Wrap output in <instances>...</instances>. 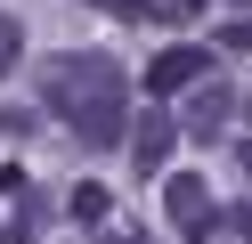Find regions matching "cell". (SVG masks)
Segmentation results:
<instances>
[{
  "label": "cell",
  "instance_id": "cell-1",
  "mask_svg": "<svg viewBox=\"0 0 252 244\" xmlns=\"http://www.w3.org/2000/svg\"><path fill=\"white\" fill-rule=\"evenodd\" d=\"M33 90H41V106H49L82 146L130 139V81H122V65L106 57V49H65V57H49L33 73Z\"/></svg>",
  "mask_w": 252,
  "mask_h": 244
},
{
  "label": "cell",
  "instance_id": "cell-2",
  "mask_svg": "<svg viewBox=\"0 0 252 244\" xmlns=\"http://www.w3.org/2000/svg\"><path fill=\"white\" fill-rule=\"evenodd\" d=\"M163 220L179 228L187 244H203L220 228V204H212V187H203V171H171L163 179Z\"/></svg>",
  "mask_w": 252,
  "mask_h": 244
},
{
  "label": "cell",
  "instance_id": "cell-3",
  "mask_svg": "<svg viewBox=\"0 0 252 244\" xmlns=\"http://www.w3.org/2000/svg\"><path fill=\"white\" fill-rule=\"evenodd\" d=\"M203 81H212V49H195V41H171L147 57V98H179V90H203Z\"/></svg>",
  "mask_w": 252,
  "mask_h": 244
},
{
  "label": "cell",
  "instance_id": "cell-4",
  "mask_svg": "<svg viewBox=\"0 0 252 244\" xmlns=\"http://www.w3.org/2000/svg\"><path fill=\"white\" fill-rule=\"evenodd\" d=\"M171 139H179V114H171L163 98H147V106L130 114V163H138V171H163V163H171Z\"/></svg>",
  "mask_w": 252,
  "mask_h": 244
},
{
  "label": "cell",
  "instance_id": "cell-5",
  "mask_svg": "<svg viewBox=\"0 0 252 244\" xmlns=\"http://www.w3.org/2000/svg\"><path fill=\"white\" fill-rule=\"evenodd\" d=\"M244 114V90H228V81H203L195 98H187V114H179V130L187 139H220V130Z\"/></svg>",
  "mask_w": 252,
  "mask_h": 244
},
{
  "label": "cell",
  "instance_id": "cell-6",
  "mask_svg": "<svg viewBox=\"0 0 252 244\" xmlns=\"http://www.w3.org/2000/svg\"><path fill=\"white\" fill-rule=\"evenodd\" d=\"M65 211H73V220H106V211H114V195H106L98 179H82V187L65 195Z\"/></svg>",
  "mask_w": 252,
  "mask_h": 244
},
{
  "label": "cell",
  "instance_id": "cell-7",
  "mask_svg": "<svg viewBox=\"0 0 252 244\" xmlns=\"http://www.w3.org/2000/svg\"><path fill=\"white\" fill-rule=\"evenodd\" d=\"M25 57V25H17V16H8V8H0V73H8V65H17Z\"/></svg>",
  "mask_w": 252,
  "mask_h": 244
},
{
  "label": "cell",
  "instance_id": "cell-8",
  "mask_svg": "<svg viewBox=\"0 0 252 244\" xmlns=\"http://www.w3.org/2000/svg\"><path fill=\"white\" fill-rule=\"evenodd\" d=\"M220 41H228V49H252V16H236V25L220 33Z\"/></svg>",
  "mask_w": 252,
  "mask_h": 244
},
{
  "label": "cell",
  "instance_id": "cell-9",
  "mask_svg": "<svg viewBox=\"0 0 252 244\" xmlns=\"http://www.w3.org/2000/svg\"><path fill=\"white\" fill-rule=\"evenodd\" d=\"M228 228H236V236H244V244H252V195H244V204H236V211H228Z\"/></svg>",
  "mask_w": 252,
  "mask_h": 244
},
{
  "label": "cell",
  "instance_id": "cell-10",
  "mask_svg": "<svg viewBox=\"0 0 252 244\" xmlns=\"http://www.w3.org/2000/svg\"><path fill=\"white\" fill-rule=\"evenodd\" d=\"M163 8H171V16H187V8H203V0H163Z\"/></svg>",
  "mask_w": 252,
  "mask_h": 244
},
{
  "label": "cell",
  "instance_id": "cell-11",
  "mask_svg": "<svg viewBox=\"0 0 252 244\" xmlns=\"http://www.w3.org/2000/svg\"><path fill=\"white\" fill-rule=\"evenodd\" d=\"M236 163H244V179H252V139H244V146H236Z\"/></svg>",
  "mask_w": 252,
  "mask_h": 244
},
{
  "label": "cell",
  "instance_id": "cell-12",
  "mask_svg": "<svg viewBox=\"0 0 252 244\" xmlns=\"http://www.w3.org/2000/svg\"><path fill=\"white\" fill-rule=\"evenodd\" d=\"M98 244H138V236H98Z\"/></svg>",
  "mask_w": 252,
  "mask_h": 244
}]
</instances>
